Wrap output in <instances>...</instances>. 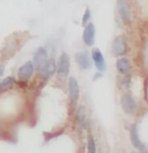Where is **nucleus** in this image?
<instances>
[{
    "mask_svg": "<svg viewBox=\"0 0 148 153\" xmlns=\"http://www.w3.org/2000/svg\"><path fill=\"white\" fill-rule=\"evenodd\" d=\"M70 68H71V59L70 55L67 53H62L57 61H56V73L57 75L62 78H65V77L68 76L70 74Z\"/></svg>",
    "mask_w": 148,
    "mask_h": 153,
    "instance_id": "nucleus-1",
    "label": "nucleus"
},
{
    "mask_svg": "<svg viewBox=\"0 0 148 153\" xmlns=\"http://www.w3.org/2000/svg\"><path fill=\"white\" fill-rule=\"evenodd\" d=\"M111 52L115 56H124L127 53V39L125 35H119L113 39L111 45Z\"/></svg>",
    "mask_w": 148,
    "mask_h": 153,
    "instance_id": "nucleus-2",
    "label": "nucleus"
},
{
    "mask_svg": "<svg viewBox=\"0 0 148 153\" xmlns=\"http://www.w3.org/2000/svg\"><path fill=\"white\" fill-rule=\"evenodd\" d=\"M74 60L79 66V68L82 70H89L93 66V59L92 54H89L88 51H81L74 54Z\"/></svg>",
    "mask_w": 148,
    "mask_h": 153,
    "instance_id": "nucleus-3",
    "label": "nucleus"
},
{
    "mask_svg": "<svg viewBox=\"0 0 148 153\" xmlns=\"http://www.w3.org/2000/svg\"><path fill=\"white\" fill-rule=\"evenodd\" d=\"M49 60V54H47V50L45 47H38L36 50V52L34 54V59H32V63L35 66V69L37 71H41L42 68L44 67V65Z\"/></svg>",
    "mask_w": 148,
    "mask_h": 153,
    "instance_id": "nucleus-4",
    "label": "nucleus"
},
{
    "mask_svg": "<svg viewBox=\"0 0 148 153\" xmlns=\"http://www.w3.org/2000/svg\"><path fill=\"white\" fill-rule=\"evenodd\" d=\"M120 106H122V109L124 111L126 114L132 115L137 112V108H138V105H137V101L134 100L131 94H123L122 98H120Z\"/></svg>",
    "mask_w": 148,
    "mask_h": 153,
    "instance_id": "nucleus-5",
    "label": "nucleus"
},
{
    "mask_svg": "<svg viewBox=\"0 0 148 153\" xmlns=\"http://www.w3.org/2000/svg\"><path fill=\"white\" fill-rule=\"evenodd\" d=\"M36 69H35V66H34L32 61L24 62L23 65L17 69V79L19 81H22V82H27L34 75V71Z\"/></svg>",
    "mask_w": 148,
    "mask_h": 153,
    "instance_id": "nucleus-6",
    "label": "nucleus"
},
{
    "mask_svg": "<svg viewBox=\"0 0 148 153\" xmlns=\"http://www.w3.org/2000/svg\"><path fill=\"white\" fill-rule=\"evenodd\" d=\"M67 86H68V97H70L72 104H77L79 100V97H80V86H79V83L77 81V78L74 76H72L68 78V83H67Z\"/></svg>",
    "mask_w": 148,
    "mask_h": 153,
    "instance_id": "nucleus-7",
    "label": "nucleus"
},
{
    "mask_svg": "<svg viewBox=\"0 0 148 153\" xmlns=\"http://www.w3.org/2000/svg\"><path fill=\"white\" fill-rule=\"evenodd\" d=\"M95 35H96V30H95V25L94 23L88 22L85 25V30L82 33V40L87 46H93L95 43Z\"/></svg>",
    "mask_w": 148,
    "mask_h": 153,
    "instance_id": "nucleus-8",
    "label": "nucleus"
},
{
    "mask_svg": "<svg viewBox=\"0 0 148 153\" xmlns=\"http://www.w3.org/2000/svg\"><path fill=\"white\" fill-rule=\"evenodd\" d=\"M130 139H131L132 145L134 146L137 150H139L141 152H147V149H146L145 144H142V142H141L140 138H139L138 128H137L135 124H132V127H131V129H130Z\"/></svg>",
    "mask_w": 148,
    "mask_h": 153,
    "instance_id": "nucleus-9",
    "label": "nucleus"
},
{
    "mask_svg": "<svg viewBox=\"0 0 148 153\" xmlns=\"http://www.w3.org/2000/svg\"><path fill=\"white\" fill-rule=\"evenodd\" d=\"M92 59H93V62L95 65L96 69L98 71H104L107 69V63H105V59L103 56L102 52L98 50V48H93L92 51Z\"/></svg>",
    "mask_w": 148,
    "mask_h": 153,
    "instance_id": "nucleus-10",
    "label": "nucleus"
},
{
    "mask_svg": "<svg viewBox=\"0 0 148 153\" xmlns=\"http://www.w3.org/2000/svg\"><path fill=\"white\" fill-rule=\"evenodd\" d=\"M117 8H118V14H119V16H120L122 21H123L124 23L130 22L131 12H130V7H128L126 0H118Z\"/></svg>",
    "mask_w": 148,
    "mask_h": 153,
    "instance_id": "nucleus-11",
    "label": "nucleus"
},
{
    "mask_svg": "<svg viewBox=\"0 0 148 153\" xmlns=\"http://www.w3.org/2000/svg\"><path fill=\"white\" fill-rule=\"evenodd\" d=\"M56 73V61L55 60H47V62L44 65V67L41 70V75L43 79H49L55 75Z\"/></svg>",
    "mask_w": 148,
    "mask_h": 153,
    "instance_id": "nucleus-12",
    "label": "nucleus"
},
{
    "mask_svg": "<svg viewBox=\"0 0 148 153\" xmlns=\"http://www.w3.org/2000/svg\"><path fill=\"white\" fill-rule=\"evenodd\" d=\"M116 68H117L119 74L127 75L131 70V62L125 56H119V59L116 61Z\"/></svg>",
    "mask_w": 148,
    "mask_h": 153,
    "instance_id": "nucleus-13",
    "label": "nucleus"
},
{
    "mask_svg": "<svg viewBox=\"0 0 148 153\" xmlns=\"http://www.w3.org/2000/svg\"><path fill=\"white\" fill-rule=\"evenodd\" d=\"M16 82H17V79L13 76H8L2 78L0 81V93H4V92L11 90L16 84Z\"/></svg>",
    "mask_w": 148,
    "mask_h": 153,
    "instance_id": "nucleus-14",
    "label": "nucleus"
},
{
    "mask_svg": "<svg viewBox=\"0 0 148 153\" xmlns=\"http://www.w3.org/2000/svg\"><path fill=\"white\" fill-rule=\"evenodd\" d=\"M75 116H77V122L81 128L87 127V114L83 106H78L75 111Z\"/></svg>",
    "mask_w": 148,
    "mask_h": 153,
    "instance_id": "nucleus-15",
    "label": "nucleus"
},
{
    "mask_svg": "<svg viewBox=\"0 0 148 153\" xmlns=\"http://www.w3.org/2000/svg\"><path fill=\"white\" fill-rule=\"evenodd\" d=\"M87 150L89 153L96 152V144H95V139L92 135L88 136V140H87Z\"/></svg>",
    "mask_w": 148,
    "mask_h": 153,
    "instance_id": "nucleus-16",
    "label": "nucleus"
},
{
    "mask_svg": "<svg viewBox=\"0 0 148 153\" xmlns=\"http://www.w3.org/2000/svg\"><path fill=\"white\" fill-rule=\"evenodd\" d=\"M90 17H92V13H90V9L87 7L86 10H85V13H83V16H82V25H86L87 23L89 22V20H90Z\"/></svg>",
    "mask_w": 148,
    "mask_h": 153,
    "instance_id": "nucleus-17",
    "label": "nucleus"
},
{
    "mask_svg": "<svg viewBox=\"0 0 148 153\" xmlns=\"http://www.w3.org/2000/svg\"><path fill=\"white\" fill-rule=\"evenodd\" d=\"M102 76H103V75H102V71H98V73H96V74L94 75L93 81H94V82H96L97 79H100V78H102Z\"/></svg>",
    "mask_w": 148,
    "mask_h": 153,
    "instance_id": "nucleus-18",
    "label": "nucleus"
},
{
    "mask_svg": "<svg viewBox=\"0 0 148 153\" xmlns=\"http://www.w3.org/2000/svg\"><path fill=\"white\" fill-rule=\"evenodd\" d=\"M4 73H5V65L0 63V77L4 75Z\"/></svg>",
    "mask_w": 148,
    "mask_h": 153,
    "instance_id": "nucleus-19",
    "label": "nucleus"
}]
</instances>
